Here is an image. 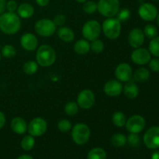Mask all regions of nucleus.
I'll list each match as a JSON object with an SVG mask.
<instances>
[{"label": "nucleus", "mask_w": 159, "mask_h": 159, "mask_svg": "<svg viewBox=\"0 0 159 159\" xmlns=\"http://www.w3.org/2000/svg\"><path fill=\"white\" fill-rule=\"evenodd\" d=\"M37 4L39 6H41V7H44L47 6L50 2V0H35Z\"/></svg>", "instance_id": "nucleus-42"}, {"label": "nucleus", "mask_w": 159, "mask_h": 159, "mask_svg": "<svg viewBox=\"0 0 159 159\" xmlns=\"http://www.w3.org/2000/svg\"><path fill=\"white\" fill-rule=\"evenodd\" d=\"M20 44L24 50L27 51H34L38 46V40L34 34L26 33L20 38Z\"/></svg>", "instance_id": "nucleus-17"}, {"label": "nucleus", "mask_w": 159, "mask_h": 159, "mask_svg": "<svg viewBox=\"0 0 159 159\" xmlns=\"http://www.w3.org/2000/svg\"><path fill=\"white\" fill-rule=\"evenodd\" d=\"M143 32H144V36H146L149 39L155 38V37H156L158 36V34L156 26L152 24L146 25Z\"/></svg>", "instance_id": "nucleus-33"}, {"label": "nucleus", "mask_w": 159, "mask_h": 159, "mask_svg": "<svg viewBox=\"0 0 159 159\" xmlns=\"http://www.w3.org/2000/svg\"><path fill=\"white\" fill-rule=\"evenodd\" d=\"M92 43H90V50H92L93 52L95 54H100L104 50V43L99 39H95L92 40Z\"/></svg>", "instance_id": "nucleus-31"}, {"label": "nucleus", "mask_w": 159, "mask_h": 159, "mask_svg": "<svg viewBox=\"0 0 159 159\" xmlns=\"http://www.w3.org/2000/svg\"><path fill=\"white\" fill-rule=\"evenodd\" d=\"M17 15L22 19H29L34 14V8L31 4L24 2L18 6L17 8Z\"/></svg>", "instance_id": "nucleus-20"}, {"label": "nucleus", "mask_w": 159, "mask_h": 159, "mask_svg": "<svg viewBox=\"0 0 159 159\" xmlns=\"http://www.w3.org/2000/svg\"><path fill=\"white\" fill-rule=\"evenodd\" d=\"M115 76L120 82H127L132 80L133 71L130 65L127 63H121L115 70Z\"/></svg>", "instance_id": "nucleus-13"}, {"label": "nucleus", "mask_w": 159, "mask_h": 159, "mask_svg": "<svg viewBox=\"0 0 159 159\" xmlns=\"http://www.w3.org/2000/svg\"><path fill=\"white\" fill-rule=\"evenodd\" d=\"M2 48V46H1V44H0V49H1Z\"/></svg>", "instance_id": "nucleus-49"}, {"label": "nucleus", "mask_w": 159, "mask_h": 159, "mask_svg": "<svg viewBox=\"0 0 159 159\" xmlns=\"http://www.w3.org/2000/svg\"><path fill=\"white\" fill-rule=\"evenodd\" d=\"M102 30L110 40H116L121 32V23L116 18H107L102 23Z\"/></svg>", "instance_id": "nucleus-4"}, {"label": "nucleus", "mask_w": 159, "mask_h": 159, "mask_svg": "<svg viewBox=\"0 0 159 159\" xmlns=\"http://www.w3.org/2000/svg\"><path fill=\"white\" fill-rule=\"evenodd\" d=\"M11 129L17 134H23L27 130V124L25 120L21 117H15L12 120L10 124Z\"/></svg>", "instance_id": "nucleus-19"}, {"label": "nucleus", "mask_w": 159, "mask_h": 159, "mask_svg": "<svg viewBox=\"0 0 159 159\" xmlns=\"http://www.w3.org/2000/svg\"><path fill=\"white\" fill-rule=\"evenodd\" d=\"M75 1L78 2H79V3H84L85 2H86L87 0H75Z\"/></svg>", "instance_id": "nucleus-46"}, {"label": "nucleus", "mask_w": 159, "mask_h": 159, "mask_svg": "<svg viewBox=\"0 0 159 159\" xmlns=\"http://www.w3.org/2000/svg\"><path fill=\"white\" fill-rule=\"evenodd\" d=\"M150 53L155 57H159V37L152 39L148 46Z\"/></svg>", "instance_id": "nucleus-34"}, {"label": "nucleus", "mask_w": 159, "mask_h": 159, "mask_svg": "<svg viewBox=\"0 0 159 159\" xmlns=\"http://www.w3.org/2000/svg\"><path fill=\"white\" fill-rule=\"evenodd\" d=\"M59 39L66 43H71L75 39V33L68 26H60L57 30Z\"/></svg>", "instance_id": "nucleus-21"}, {"label": "nucleus", "mask_w": 159, "mask_h": 159, "mask_svg": "<svg viewBox=\"0 0 159 159\" xmlns=\"http://www.w3.org/2000/svg\"><path fill=\"white\" fill-rule=\"evenodd\" d=\"M21 28L20 18L15 12H3L0 15V30L8 35L16 34Z\"/></svg>", "instance_id": "nucleus-1"}, {"label": "nucleus", "mask_w": 159, "mask_h": 159, "mask_svg": "<svg viewBox=\"0 0 159 159\" xmlns=\"http://www.w3.org/2000/svg\"><path fill=\"white\" fill-rule=\"evenodd\" d=\"M74 50L79 55H85L90 51V43L85 39L77 40L74 45Z\"/></svg>", "instance_id": "nucleus-22"}, {"label": "nucleus", "mask_w": 159, "mask_h": 159, "mask_svg": "<svg viewBox=\"0 0 159 159\" xmlns=\"http://www.w3.org/2000/svg\"><path fill=\"white\" fill-rule=\"evenodd\" d=\"M6 116H5V114L2 113V112L0 111V130H1V129L5 126V124H6Z\"/></svg>", "instance_id": "nucleus-41"}, {"label": "nucleus", "mask_w": 159, "mask_h": 159, "mask_svg": "<svg viewBox=\"0 0 159 159\" xmlns=\"http://www.w3.org/2000/svg\"><path fill=\"white\" fill-rule=\"evenodd\" d=\"M112 145L115 148H121L127 144V137L123 134H115L110 139Z\"/></svg>", "instance_id": "nucleus-24"}, {"label": "nucleus", "mask_w": 159, "mask_h": 159, "mask_svg": "<svg viewBox=\"0 0 159 159\" xmlns=\"http://www.w3.org/2000/svg\"><path fill=\"white\" fill-rule=\"evenodd\" d=\"M152 159H159V151L155 152L152 155Z\"/></svg>", "instance_id": "nucleus-44"}, {"label": "nucleus", "mask_w": 159, "mask_h": 159, "mask_svg": "<svg viewBox=\"0 0 159 159\" xmlns=\"http://www.w3.org/2000/svg\"><path fill=\"white\" fill-rule=\"evenodd\" d=\"M96 102L94 93L90 89H83L79 93L77 97V104L83 110H89Z\"/></svg>", "instance_id": "nucleus-9"}, {"label": "nucleus", "mask_w": 159, "mask_h": 159, "mask_svg": "<svg viewBox=\"0 0 159 159\" xmlns=\"http://www.w3.org/2000/svg\"><path fill=\"white\" fill-rule=\"evenodd\" d=\"M138 14L142 20L145 21H152L156 19L158 11L155 5L150 2H145L141 5L139 7Z\"/></svg>", "instance_id": "nucleus-12"}, {"label": "nucleus", "mask_w": 159, "mask_h": 159, "mask_svg": "<svg viewBox=\"0 0 159 159\" xmlns=\"http://www.w3.org/2000/svg\"><path fill=\"white\" fill-rule=\"evenodd\" d=\"M53 22L56 25V26H63L66 23V17L63 14H58L54 16Z\"/></svg>", "instance_id": "nucleus-38"}, {"label": "nucleus", "mask_w": 159, "mask_h": 159, "mask_svg": "<svg viewBox=\"0 0 159 159\" xmlns=\"http://www.w3.org/2000/svg\"><path fill=\"white\" fill-rule=\"evenodd\" d=\"M132 78L135 82H144L150 78V72L146 68H139L135 71Z\"/></svg>", "instance_id": "nucleus-23"}, {"label": "nucleus", "mask_w": 159, "mask_h": 159, "mask_svg": "<svg viewBox=\"0 0 159 159\" xmlns=\"http://www.w3.org/2000/svg\"><path fill=\"white\" fill-rule=\"evenodd\" d=\"M79 105L77 104V102H69L65 106V114H67L68 116H75L79 112Z\"/></svg>", "instance_id": "nucleus-29"}, {"label": "nucleus", "mask_w": 159, "mask_h": 159, "mask_svg": "<svg viewBox=\"0 0 159 159\" xmlns=\"http://www.w3.org/2000/svg\"><path fill=\"white\" fill-rule=\"evenodd\" d=\"M101 30L102 29L99 22L94 20H89L82 26V34L85 40L92 41L99 37Z\"/></svg>", "instance_id": "nucleus-7"}, {"label": "nucleus", "mask_w": 159, "mask_h": 159, "mask_svg": "<svg viewBox=\"0 0 159 159\" xmlns=\"http://www.w3.org/2000/svg\"><path fill=\"white\" fill-rule=\"evenodd\" d=\"M125 83L124 86L123 87V91H124L126 97L130 99H136L139 95V88L137 84L132 80L125 82Z\"/></svg>", "instance_id": "nucleus-18"}, {"label": "nucleus", "mask_w": 159, "mask_h": 159, "mask_svg": "<svg viewBox=\"0 0 159 159\" xmlns=\"http://www.w3.org/2000/svg\"><path fill=\"white\" fill-rule=\"evenodd\" d=\"M17 8H18V4L15 0H9L6 2V9H7L8 12H15L17 10Z\"/></svg>", "instance_id": "nucleus-39"}, {"label": "nucleus", "mask_w": 159, "mask_h": 159, "mask_svg": "<svg viewBox=\"0 0 159 159\" xmlns=\"http://www.w3.org/2000/svg\"><path fill=\"white\" fill-rule=\"evenodd\" d=\"M112 120H113V124L118 127H122L125 126L126 122H127L125 114L120 111H116L113 113L112 116Z\"/></svg>", "instance_id": "nucleus-26"}, {"label": "nucleus", "mask_w": 159, "mask_h": 159, "mask_svg": "<svg viewBox=\"0 0 159 159\" xmlns=\"http://www.w3.org/2000/svg\"><path fill=\"white\" fill-rule=\"evenodd\" d=\"M38 64L34 61H28L23 65V70L28 75H33L38 70Z\"/></svg>", "instance_id": "nucleus-27"}, {"label": "nucleus", "mask_w": 159, "mask_h": 159, "mask_svg": "<svg viewBox=\"0 0 159 159\" xmlns=\"http://www.w3.org/2000/svg\"><path fill=\"white\" fill-rule=\"evenodd\" d=\"M144 144L149 149L159 148V127H152L145 132L143 138Z\"/></svg>", "instance_id": "nucleus-11"}, {"label": "nucleus", "mask_w": 159, "mask_h": 159, "mask_svg": "<svg viewBox=\"0 0 159 159\" xmlns=\"http://www.w3.org/2000/svg\"><path fill=\"white\" fill-rule=\"evenodd\" d=\"M36 59L39 65L42 67H50L55 62L56 52L54 48L48 44L41 45L37 49Z\"/></svg>", "instance_id": "nucleus-2"}, {"label": "nucleus", "mask_w": 159, "mask_h": 159, "mask_svg": "<svg viewBox=\"0 0 159 159\" xmlns=\"http://www.w3.org/2000/svg\"><path fill=\"white\" fill-rule=\"evenodd\" d=\"M34 145H35V139L34 137L30 135H26L24 138L22 139L21 141V148L24 151H30L34 148Z\"/></svg>", "instance_id": "nucleus-28"}, {"label": "nucleus", "mask_w": 159, "mask_h": 159, "mask_svg": "<svg viewBox=\"0 0 159 159\" xmlns=\"http://www.w3.org/2000/svg\"><path fill=\"white\" fill-rule=\"evenodd\" d=\"M103 90L106 95L110 97H116L123 92V85L117 79H112L105 84Z\"/></svg>", "instance_id": "nucleus-16"}, {"label": "nucleus", "mask_w": 159, "mask_h": 159, "mask_svg": "<svg viewBox=\"0 0 159 159\" xmlns=\"http://www.w3.org/2000/svg\"><path fill=\"white\" fill-rule=\"evenodd\" d=\"M149 63V68L152 71L158 72L159 71V59H151Z\"/></svg>", "instance_id": "nucleus-40"}, {"label": "nucleus", "mask_w": 159, "mask_h": 159, "mask_svg": "<svg viewBox=\"0 0 159 159\" xmlns=\"http://www.w3.org/2000/svg\"><path fill=\"white\" fill-rule=\"evenodd\" d=\"M6 0H0V15L4 12L5 9H6Z\"/></svg>", "instance_id": "nucleus-43"}, {"label": "nucleus", "mask_w": 159, "mask_h": 159, "mask_svg": "<svg viewBox=\"0 0 159 159\" xmlns=\"http://www.w3.org/2000/svg\"><path fill=\"white\" fill-rule=\"evenodd\" d=\"M107 153L102 148H94L89 151L87 155V159H106Z\"/></svg>", "instance_id": "nucleus-25"}, {"label": "nucleus", "mask_w": 159, "mask_h": 159, "mask_svg": "<svg viewBox=\"0 0 159 159\" xmlns=\"http://www.w3.org/2000/svg\"><path fill=\"white\" fill-rule=\"evenodd\" d=\"M116 16H117V18L116 19H117L120 23H122V22H126L130 19V9L124 8V9L119 10V12L116 14Z\"/></svg>", "instance_id": "nucleus-37"}, {"label": "nucleus", "mask_w": 159, "mask_h": 159, "mask_svg": "<svg viewBox=\"0 0 159 159\" xmlns=\"http://www.w3.org/2000/svg\"><path fill=\"white\" fill-rule=\"evenodd\" d=\"M34 29L38 35L43 37H48L54 34L57 30V26L53 20L49 19H41L35 23Z\"/></svg>", "instance_id": "nucleus-6"}, {"label": "nucleus", "mask_w": 159, "mask_h": 159, "mask_svg": "<svg viewBox=\"0 0 159 159\" xmlns=\"http://www.w3.org/2000/svg\"><path fill=\"white\" fill-rule=\"evenodd\" d=\"M1 54L3 57H6V58H11L16 55V50L12 45L6 44L1 48Z\"/></svg>", "instance_id": "nucleus-30"}, {"label": "nucleus", "mask_w": 159, "mask_h": 159, "mask_svg": "<svg viewBox=\"0 0 159 159\" xmlns=\"http://www.w3.org/2000/svg\"><path fill=\"white\" fill-rule=\"evenodd\" d=\"M91 136L89 127L85 124L78 123L71 128V138L75 144L83 145L87 143Z\"/></svg>", "instance_id": "nucleus-3"}, {"label": "nucleus", "mask_w": 159, "mask_h": 159, "mask_svg": "<svg viewBox=\"0 0 159 159\" xmlns=\"http://www.w3.org/2000/svg\"><path fill=\"white\" fill-rule=\"evenodd\" d=\"M57 128L60 131L64 132H68L69 130H71L72 128V124L70 122V120L67 119H62L57 123Z\"/></svg>", "instance_id": "nucleus-35"}, {"label": "nucleus", "mask_w": 159, "mask_h": 159, "mask_svg": "<svg viewBox=\"0 0 159 159\" xmlns=\"http://www.w3.org/2000/svg\"><path fill=\"white\" fill-rule=\"evenodd\" d=\"M127 142L133 148H138L141 144V139L138 134L130 133V135L127 138Z\"/></svg>", "instance_id": "nucleus-36"}, {"label": "nucleus", "mask_w": 159, "mask_h": 159, "mask_svg": "<svg viewBox=\"0 0 159 159\" xmlns=\"http://www.w3.org/2000/svg\"><path fill=\"white\" fill-rule=\"evenodd\" d=\"M82 9L85 13L88 14H93L97 11V3L95 1H88L83 3V6H82Z\"/></svg>", "instance_id": "nucleus-32"}, {"label": "nucleus", "mask_w": 159, "mask_h": 159, "mask_svg": "<svg viewBox=\"0 0 159 159\" xmlns=\"http://www.w3.org/2000/svg\"><path fill=\"white\" fill-rule=\"evenodd\" d=\"M144 34L140 28H134L130 31L128 35V42L133 48H139L144 42Z\"/></svg>", "instance_id": "nucleus-15"}, {"label": "nucleus", "mask_w": 159, "mask_h": 159, "mask_svg": "<svg viewBox=\"0 0 159 159\" xmlns=\"http://www.w3.org/2000/svg\"><path fill=\"white\" fill-rule=\"evenodd\" d=\"M157 23H158V26H159V13L158 14V16H157Z\"/></svg>", "instance_id": "nucleus-47"}, {"label": "nucleus", "mask_w": 159, "mask_h": 159, "mask_svg": "<svg viewBox=\"0 0 159 159\" xmlns=\"http://www.w3.org/2000/svg\"><path fill=\"white\" fill-rule=\"evenodd\" d=\"M145 120L141 115H134L127 120L125 127L127 131L132 134H139L145 127Z\"/></svg>", "instance_id": "nucleus-10"}, {"label": "nucleus", "mask_w": 159, "mask_h": 159, "mask_svg": "<svg viewBox=\"0 0 159 159\" xmlns=\"http://www.w3.org/2000/svg\"><path fill=\"white\" fill-rule=\"evenodd\" d=\"M17 159H34V158H33V157L30 156V155H21V156L19 157Z\"/></svg>", "instance_id": "nucleus-45"}, {"label": "nucleus", "mask_w": 159, "mask_h": 159, "mask_svg": "<svg viewBox=\"0 0 159 159\" xmlns=\"http://www.w3.org/2000/svg\"><path fill=\"white\" fill-rule=\"evenodd\" d=\"M97 10L107 18H112L116 16L120 10L119 0H99L97 3Z\"/></svg>", "instance_id": "nucleus-5"}, {"label": "nucleus", "mask_w": 159, "mask_h": 159, "mask_svg": "<svg viewBox=\"0 0 159 159\" xmlns=\"http://www.w3.org/2000/svg\"><path fill=\"white\" fill-rule=\"evenodd\" d=\"M48 130V124L46 120L41 117H36L30 122L27 130L31 136L37 138L44 134Z\"/></svg>", "instance_id": "nucleus-8"}, {"label": "nucleus", "mask_w": 159, "mask_h": 159, "mask_svg": "<svg viewBox=\"0 0 159 159\" xmlns=\"http://www.w3.org/2000/svg\"><path fill=\"white\" fill-rule=\"evenodd\" d=\"M0 61H1V54H0Z\"/></svg>", "instance_id": "nucleus-48"}, {"label": "nucleus", "mask_w": 159, "mask_h": 159, "mask_svg": "<svg viewBox=\"0 0 159 159\" xmlns=\"http://www.w3.org/2000/svg\"><path fill=\"white\" fill-rule=\"evenodd\" d=\"M131 60L138 65H144L151 60V53L145 48H136L131 53Z\"/></svg>", "instance_id": "nucleus-14"}]
</instances>
